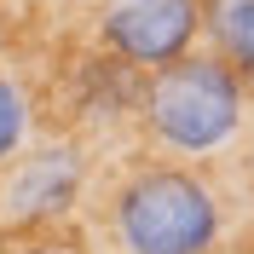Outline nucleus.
I'll list each match as a JSON object with an SVG mask.
<instances>
[{
    "label": "nucleus",
    "instance_id": "f257e3e1",
    "mask_svg": "<svg viewBox=\"0 0 254 254\" xmlns=\"http://www.w3.org/2000/svg\"><path fill=\"white\" fill-rule=\"evenodd\" d=\"M116 237L127 254H214L220 196L190 168H144L116 196Z\"/></svg>",
    "mask_w": 254,
    "mask_h": 254
},
{
    "label": "nucleus",
    "instance_id": "f03ea898",
    "mask_svg": "<svg viewBox=\"0 0 254 254\" xmlns=\"http://www.w3.org/2000/svg\"><path fill=\"white\" fill-rule=\"evenodd\" d=\"M144 122L174 150H190V156L220 150L243 122L237 69L220 58H202V52H185V58L162 64L150 75V87H144Z\"/></svg>",
    "mask_w": 254,
    "mask_h": 254
},
{
    "label": "nucleus",
    "instance_id": "7ed1b4c3",
    "mask_svg": "<svg viewBox=\"0 0 254 254\" xmlns=\"http://www.w3.org/2000/svg\"><path fill=\"white\" fill-rule=\"evenodd\" d=\"M202 12L196 0H98V35L127 64H174L185 58Z\"/></svg>",
    "mask_w": 254,
    "mask_h": 254
},
{
    "label": "nucleus",
    "instance_id": "20e7f679",
    "mask_svg": "<svg viewBox=\"0 0 254 254\" xmlns=\"http://www.w3.org/2000/svg\"><path fill=\"white\" fill-rule=\"evenodd\" d=\"M81 162L69 150H41L23 168H12V185L0 190V225L6 231H41L75 202Z\"/></svg>",
    "mask_w": 254,
    "mask_h": 254
},
{
    "label": "nucleus",
    "instance_id": "39448f33",
    "mask_svg": "<svg viewBox=\"0 0 254 254\" xmlns=\"http://www.w3.org/2000/svg\"><path fill=\"white\" fill-rule=\"evenodd\" d=\"M208 29L220 41V64H243L254 75V0H208Z\"/></svg>",
    "mask_w": 254,
    "mask_h": 254
},
{
    "label": "nucleus",
    "instance_id": "423d86ee",
    "mask_svg": "<svg viewBox=\"0 0 254 254\" xmlns=\"http://www.w3.org/2000/svg\"><path fill=\"white\" fill-rule=\"evenodd\" d=\"M23 127H29V110H23V93L0 75V162L23 144Z\"/></svg>",
    "mask_w": 254,
    "mask_h": 254
},
{
    "label": "nucleus",
    "instance_id": "0eeeda50",
    "mask_svg": "<svg viewBox=\"0 0 254 254\" xmlns=\"http://www.w3.org/2000/svg\"><path fill=\"white\" fill-rule=\"evenodd\" d=\"M6 254H81V243L58 237V231H35V237L12 243V249H6Z\"/></svg>",
    "mask_w": 254,
    "mask_h": 254
}]
</instances>
